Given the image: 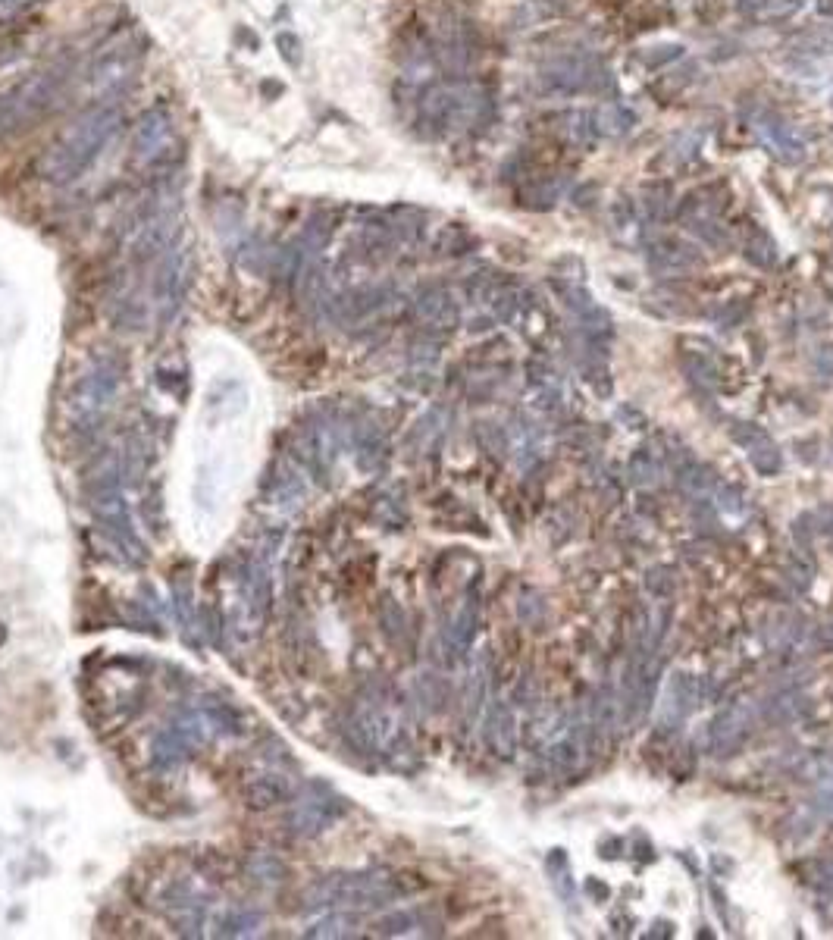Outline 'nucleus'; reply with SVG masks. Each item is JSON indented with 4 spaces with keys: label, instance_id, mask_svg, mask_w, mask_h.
<instances>
[{
    "label": "nucleus",
    "instance_id": "1",
    "mask_svg": "<svg viewBox=\"0 0 833 940\" xmlns=\"http://www.w3.org/2000/svg\"><path fill=\"white\" fill-rule=\"evenodd\" d=\"M123 123H126V116H123V107L116 104V98H101L98 104H91L85 113L76 116L73 126L54 141L51 151L41 157L38 163L41 176L54 185H66L79 179L116 138Z\"/></svg>",
    "mask_w": 833,
    "mask_h": 940
},
{
    "label": "nucleus",
    "instance_id": "2",
    "mask_svg": "<svg viewBox=\"0 0 833 940\" xmlns=\"http://www.w3.org/2000/svg\"><path fill=\"white\" fill-rule=\"evenodd\" d=\"M123 486H126L123 458H119V452H104L101 461L91 467V474L85 480L88 505L94 511V521H98L101 536L107 539V546L113 552H119V558H123L126 564L138 568V564L148 561V552H145V543H141L138 533H135Z\"/></svg>",
    "mask_w": 833,
    "mask_h": 940
},
{
    "label": "nucleus",
    "instance_id": "3",
    "mask_svg": "<svg viewBox=\"0 0 833 940\" xmlns=\"http://www.w3.org/2000/svg\"><path fill=\"white\" fill-rule=\"evenodd\" d=\"M404 887L392 872L370 868V872H342L317 878L301 893V912H326V909H379L398 900Z\"/></svg>",
    "mask_w": 833,
    "mask_h": 940
},
{
    "label": "nucleus",
    "instance_id": "4",
    "mask_svg": "<svg viewBox=\"0 0 833 940\" xmlns=\"http://www.w3.org/2000/svg\"><path fill=\"white\" fill-rule=\"evenodd\" d=\"M492 101L480 85L451 82V85H430L420 94L417 120L426 135H448L464 132L489 123Z\"/></svg>",
    "mask_w": 833,
    "mask_h": 940
},
{
    "label": "nucleus",
    "instance_id": "5",
    "mask_svg": "<svg viewBox=\"0 0 833 940\" xmlns=\"http://www.w3.org/2000/svg\"><path fill=\"white\" fill-rule=\"evenodd\" d=\"M66 66H44L29 79L0 91V141L32 129L41 116L51 110L66 85Z\"/></svg>",
    "mask_w": 833,
    "mask_h": 940
},
{
    "label": "nucleus",
    "instance_id": "6",
    "mask_svg": "<svg viewBox=\"0 0 833 940\" xmlns=\"http://www.w3.org/2000/svg\"><path fill=\"white\" fill-rule=\"evenodd\" d=\"M119 383H123V367L113 358H98L82 376L69 395V420L76 433H94L101 427L104 414L113 408Z\"/></svg>",
    "mask_w": 833,
    "mask_h": 940
},
{
    "label": "nucleus",
    "instance_id": "7",
    "mask_svg": "<svg viewBox=\"0 0 833 940\" xmlns=\"http://www.w3.org/2000/svg\"><path fill=\"white\" fill-rule=\"evenodd\" d=\"M348 812L345 796H339L329 784L323 781H307L301 790H295L292 796V809L285 815V825L295 837H320L323 831H329L336 821Z\"/></svg>",
    "mask_w": 833,
    "mask_h": 940
},
{
    "label": "nucleus",
    "instance_id": "8",
    "mask_svg": "<svg viewBox=\"0 0 833 940\" xmlns=\"http://www.w3.org/2000/svg\"><path fill=\"white\" fill-rule=\"evenodd\" d=\"M138 60H141V51L132 44V41H113L107 44L104 51L94 57L91 69H88V85L94 94H101V98H119V91H123L135 73H138Z\"/></svg>",
    "mask_w": 833,
    "mask_h": 940
},
{
    "label": "nucleus",
    "instance_id": "9",
    "mask_svg": "<svg viewBox=\"0 0 833 940\" xmlns=\"http://www.w3.org/2000/svg\"><path fill=\"white\" fill-rule=\"evenodd\" d=\"M173 113L166 107H151L141 113V120L132 129V157L141 167H166L170 163V148H173Z\"/></svg>",
    "mask_w": 833,
    "mask_h": 940
},
{
    "label": "nucleus",
    "instance_id": "10",
    "mask_svg": "<svg viewBox=\"0 0 833 940\" xmlns=\"http://www.w3.org/2000/svg\"><path fill=\"white\" fill-rule=\"evenodd\" d=\"M542 82L558 94H595L608 88V73L589 57H558L542 69Z\"/></svg>",
    "mask_w": 833,
    "mask_h": 940
},
{
    "label": "nucleus",
    "instance_id": "11",
    "mask_svg": "<svg viewBox=\"0 0 833 940\" xmlns=\"http://www.w3.org/2000/svg\"><path fill=\"white\" fill-rule=\"evenodd\" d=\"M188 257L179 245H170L157 261V273H154V304H157V317L160 323H170L179 311V304L185 298V282H188Z\"/></svg>",
    "mask_w": 833,
    "mask_h": 940
},
{
    "label": "nucleus",
    "instance_id": "12",
    "mask_svg": "<svg viewBox=\"0 0 833 940\" xmlns=\"http://www.w3.org/2000/svg\"><path fill=\"white\" fill-rule=\"evenodd\" d=\"M163 909L170 925L182 934V937H201L204 925H207V897L198 893V887L192 881H173L163 893Z\"/></svg>",
    "mask_w": 833,
    "mask_h": 940
},
{
    "label": "nucleus",
    "instance_id": "13",
    "mask_svg": "<svg viewBox=\"0 0 833 940\" xmlns=\"http://www.w3.org/2000/svg\"><path fill=\"white\" fill-rule=\"evenodd\" d=\"M755 727V712L749 702H736L730 709H724L718 718L708 724V734H705V743L714 756H733L736 749L746 743V737L752 734Z\"/></svg>",
    "mask_w": 833,
    "mask_h": 940
},
{
    "label": "nucleus",
    "instance_id": "14",
    "mask_svg": "<svg viewBox=\"0 0 833 940\" xmlns=\"http://www.w3.org/2000/svg\"><path fill=\"white\" fill-rule=\"evenodd\" d=\"M414 317L423 323V333L442 339L461 323V308L445 286H426L414 298Z\"/></svg>",
    "mask_w": 833,
    "mask_h": 940
},
{
    "label": "nucleus",
    "instance_id": "15",
    "mask_svg": "<svg viewBox=\"0 0 833 940\" xmlns=\"http://www.w3.org/2000/svg\"><path fill=\"white\" fill-rule=\"evenodd\" d=\"M295 765L285 762H267L264 771L254 774V778L245 784V799L251 809H270L279 806L285 799L295 796Z\"/></svg>",
    "mask_w": 833,
    "mask_h": 940
},
{
    "label": "nucleus",
    "instance_id": "16",
    "mask_svg": "<svg viewBox=\"0 0 833 940\" xmlns=\"http://www.w3.org/2000/svg\"><path fill=\"white\" fill-rule=\"evenodd\" d=\"M699 264H702V254L689 242L674 239V235H661L658 242L649 245V267L658 276H683L689 270H696Z\"/></svg>",
    "mask_w": 833,
    "mask_h": 940
},
{
    "label": "nucleus",
    "instance_id": "17",
    "mask_svg": "<svg viewBox=\"0 0 833 940\" xmlns=\"http://www.w3.org/2000/svg\"><path fill=\"white\" fill-rule=\"evenodd\" d=\"M755 132H758V138L771 148V154H774L777 160H783V163H799V160L805 157V141H802V135H799L787 120H783V116H777V113H761L758 123H755Z\"/></svg>",
    "mask_w": 833,
    "mask_h": 940
},
{
    "label": "nucleus",
    "instance_id": "18",
    "mask_svg": "<svg viewBox=\"0 0 833 940\" xmlns=\"http://www.w3.org/2000/svg\"><path fill=\"white\" fill-rule=\"evenodd\" d=\"M483 737L489 743V749L495 756H514L517 749V724H514V712L511 705L502 702V699H492L489 709H486V718H483Z\"/></svg>",
    "mask_w": 833,
    "mask_h": 940
},
{
    "label": "nucleus",
    "instance_id": "19",
    "mask_svg": "<svg viewBox=\"0 0 833 940\" xmlns=\"http://www.w3.org/2000/svg\"><path fill=\"white\" fill-rule=\"evenodd\" d=\"M696 705V680L686 671H674L668 687H664V702H661V721L668 727H677L686 721V715Z\"/></svg>",
    "mask_w": 833,
    "mask_h": 940
},
{
    "label": "nucleus",
    "instance_id": "20",
    "mask_svg": "<svg viewBox=\"0 0 833 940\" xmlns=\"http://www.w3.org/2000/svg\"><path fill=\"white\" fill-rule=\"evenodd\" d=\"M505 433H508L511 458L520 467H530L539 458V452H542V433L536 427V420L527 417V414H514V420L505 427Z\"/></svg>",
    "mask_w": 833,
    "mask_h": 940
},
{
    "label": "nucleus",
    "instance_id": "21",
    "mask_svg": "<svg viewBox=\"0 0 833 940\" xmlns=\"http://www.w3.org/2000/svg\"><path fill=\"white\" fill-rule=\"evenodd\" d=\"M476 627H480V605H476V596L470 593V596L464 599V605L458 608L455 621L445 627V649H448L451 658H461V655L473 646Z\"/></svg>",
    "mask_w": 833,
    "mask_h": 940
},
{
    "label": "nucleus",
    "instance_id": "22",
    "mask_svg": "<svg viewBox=\"0 0 833 940\" xmlns=\"http://www.w3.org/2000/svg\"><path fill=\"white\" fill-rule=\"evenodd\" d=\"M270 499L279 508H298L304 499V477L298 464H279L270 480Z\"/></svg>",
    "mask_w": 833,
    "mask_h": 940
},
{
    "label": "nucleus",
    "instance_id": "23",
    "mask_svg": "<svg viewBox=\"0 0 833 940\" xmlns=\"http://www.w3.org/2000/svg\"><path fill=\"white\" fill-rule=\"evenodd\" d=\"M245 875L257 887H276L285 881V875H289V865H285L282 856L273 850H254L245 859Z\"/></svg>",
    "mask_w": 833,
    "mask_h": 940
},
{
    "label": "nucleus",
    "instance_id": "24",
    "mask_svg": "<svg viewBox=\"0 0 833 940\" xmlns=\"http://www.w3.org/2000/svg\"><path fill=\"white\" fill-rule=\"evenodd\" d=\"M264 928V915L254 906H229L217 919V937H254Z\"/></svg>",
    "mask_w": 833,
    "mask_h": 940
},
{
    "label": "nucleus",
    "instance_id": "25",
    "mask_svg": "<svg viewBox=\"0 0 833 940\" xmlns=\"http://www.w3.org/2000/svg\"><path fill=\"white\" fill-rule=\"evenodd\" d=\"M677 470V483L680 489L686 492L689 499H705L711 492H718V477H714V470L696 458H689L686 464L674 467Z\"/></svg>",
    "mask_w": 833,
    "mask_h": 940
},
{
    "label": "nucleus",
    "instance_id": "26",
    "mask_svg": "<svg viewBox=\"0 0 833 940\" xmlns=\"http://www.w3.org/2000/svg\"><path fill=\"white\" fill-rule=\"evenodd\" d=\"M633 123H636V113L627 110L624 104H614V101L602 104L599 110L592 113V129H595V135L621 138V135H627V132L633 129Z\"/></svg>",
    "mask_w": 833,
    "mask_h": 940
},
{
    "label": "nucleus",
    "instance_id": "27",
    "mask_svg": "<svg viewBox=\"0 0 833 940\" xmlns=\"http://www.w3.org/2000/svg\"><path fill=\"white\" fill-rule=\"evenodd\" d=\"M749 464L758 470L761 477H777L780 474V467H783V455H780V449H777V442L765 433L758 442H752L749 445Z\"/></svg>",
    "mask_w": 833,
    "mask_h": 940
},
{
    "label": "nucleus",
    "instance_id": "28",
    "mask_svg": "<svg viewBox=\"0 0 833 940\" xmlns=\"http://www.w3.org/2000/svg\"><path fill=\"white\" fill-rule=\"evenodd\" d=\"M420 928H426V919H423L420 909H401V912L383 915V919L376 922V934H386V937L423 934Z\"/></svg>",
    "mask_w": 833,
    "mask_h": 940
},
{
    "label": "nucleus",
    "instance_id": "29",
    "mask_svg": "<svg viewBox=\"0 0 833 940\" xmlns=\"http://www.w3.org/2000/svg\"><path fill=\"white\" fill-rule=\"evenodd\" d=\"M354 934H357V919L342 909H329V915H323L314 928L304 931V937H311V940H317V937H326V940L329 937H354Z\"/></svg>",
    "mask_w": 833,
    "mask_h": 940
},
{
    "label": "nucleus",
    "instance_id": "30",
    "mask_svg": "<svg viewBox=\"0 0 833 940\" xmlns=\"http://www.w3.org/2000/svg\"><path fill=\"white\" fill-rule=\"evenodd\" d=\"M561 195V185L555 179H530L527 185L520 188V204L523 207H533V210H549Z\"/></svg>",
    "mask_w": 833,
    "mask_h": 940
},
{
    "label": "nucleus",
    "instance_id": "31",
    "mask_svg": "<svg viewBox=\"0 0 833 940\" xmlns=\"http://www.w3.org/2000/svg\"><path fill=\"white\" fill-rule=\"evenodd\" d=\"M740 10H746L749 16L758 19H787L793 16L805 0H736Z\"/></svg>",
    "mask_w": 833,
    "mask_h": 940
},
{
    "label": "nucleus",
    "instance_id": "32",
    "mask_svg": "<svg viewBox=\"0 0 833 940\" xmlns=\"http://www.w3.org/2000/svg\"><path fill=\"white\" fill-rule=\"evenodd\" d=\"M608 220H611V232L614 235H636L639 232V214L636 204L627 195H617L608 207Z\"/></svg>",
    "mask_w": 833,
    "mask_h": 940
},
{
    "label": "nucleus",
    "instance_id": "33",
    "mask_svg": "<svg viewBox=\"0 0 833 940\" xmlns=\"http://www.w3.org/2000/svg\"><path fill=\"white\" fill-rule=\"evenodd\" d=\"M746 261L755 264L758 270H771V267L777 264V242L771 239L765 229H758V232L749 235V242H746Z\"/></svg>",
    "mask_w": 833,
    "mask_h": 940
},
{
    "label": "nucleus",
    "instance_id": "34",
    "mask_svg": "<svg viewBox=\"0 0 833 940\" xmlns=\"http://www.w3.org/2000/svg\"><path fill=\"white\" fill-rule=\"evenodd\" d=\"M627 474H630L633 486H649L661 477V461L655 458L652 449H636L630 464H627Z\"/></svg>",
    "mask_w": 833,
    "mask_h": 940
},
{
    "label": "nucleus",
    "instance_id": "35",
    "mask_svg": "<svg viewBox=\"0 0 833 940\" xmlns=\"http://www.w3.org/2000/svg\"><path fill=\"white\" fill-rule=\"evenodd\" d=\"M379 624H383L389 643H401L404 633H408V618H404V611L395 599H383V605H379Z\"/></svg>",
    "mask_w": 833,
    "mask_h": 940
},
{
    "label": "nucleus",
    "instance_id": "36",
    "mask_svg": "<svg viewBox=\"0 0 833 940\" xmlns=\"http://www.w3.org/2000/svg\"><path fill=\"white\" fill-rule=\"evenodd\" d=\"M642 201H646V210H649L652 220H668L671 207H674V192H671L668 182H652L646 188V195H642Z\"/></svg>",
    "mask_w": 833,
    "mask_h": 940
},
{
    "label": "nucleus",
    "instance_id": "37",
    "mask_svg": "<svg viewBox=\"0 0 833 940\" xmlns=\"http://www.w3.org/2000/svg\"><path fill=\"white\" fill-rule=\"evenodd\" d=\"M680 364H683V370H686V376L693 383H699V386H718V370H714V364L705 358V355H696V351H686V355L680 358Z\"/></svg>",
    "mask_w": 833,
    "mask_h": 940
},
{
    "label": "nucleus",
    "instance_id": "38",
    "mask_svg": "<svg viewBox=\"0 0 833 940\" xmlns=\"http://www.w3.org/2000/svg\"><path fill=\"white\" fill-rule=\"evenodd\" d=\"M442 433H445L442 408H433L430 414H426V417L417 423V430H414V442L420 445L423 452H430V449H436V445H439Z\"/></svg>",
    "mask_w": 833,
    "mask_h": 940
},
{
    "label": "nucleus",
    "instance_id": "39",
    "mask_svg": "<svg viewBox=\"0 0 833 940\" xmlns=\"http://www.w3.org/2000/svg\"><path fill=\"white\" fill-rule=\"evenodd\" d=\"M476 436H480V442L486 445V449H489L495 458L511 455V449H508V433H505V427H498V423H492V420L476 423Z\"/></svg>",
    "mask_w": 833,
    "mask_h": 940
},
{
    "label": "nucleus",
    "instance_id": "40",
    "mask_svg": "<svg viewBox=\"0 0 833 940\" xmlns=\"http://www.w3.org/2000/svg\"><path fill=\"white\" fill-rule=\"evenodd\" d=\"M583 380H586V386L599 395V398H608L611 395V373H608V367L602 364V361H592V364H586L583 367Z\"/></svg>",
    "mask_w": 833,
    "mask_h": 940
},
{
    "label": "nucleus",
    "instance_id": "41",
    "mask_svg": "<svg viewBox=\"0 0 833 940\" xmlns=\"http://www.w3.org/2000/svg\"><path fill=\"white\" fill-rule=\"evenodd\" d=\"M680 57H683V47H680V44H658V47H649V51L639 54V60L646 63L649 69L668 66V63H674V60H680Z\"/></svg>",
    "mask_w": 833,
    "mask_h": 940
},
{
    "label": "nucleus",
    "instance_id": "42",
    "mask_svg": "<svg viewBox=\"0 0 833 940\" xmlns=\"http://www.w3.org/2000/svg\"><path fill=\"white\" fill-rule=\"evenodd\" d=\"M420 699L430 705L433 712L442 709V702H445V684H442L439 674H423V677H420Z\"/></svg>",
    "mask_w": 833,
    "mask_h": 940
},
{
    "label": "nucleus",
    "instance_id": "43",
    "mask_svg": "<svg viewBox=\"0 0 833 940\" xmlns=\"http://www.w3.org/2000/svg\"><path fill=\"white\" fill-rule=\"evenodd\" d=\"M520 618L527 621L530 627H539L545 621V602H542L539 593L523 590V596H520Z\"/></svg>",
    "mask_w": 833,
    "mask_h": 940
},
{
    "label": "nucleus",
    "instance_id": "44",
    "mask_svg": "<svg viewBox=\"0 0 833 940\" xmlns=\"http://www.w3.org/2000/svg\"><path fill=\"white\" fill-rule=\"evenodd\" d=\"M646 586H649L652 596L668 599V596L677 590V580H674V574H671L668 568H652V571L646 574Z\"/></svg>",
    "mask_w": 833,
    "mask_h": 940
},
{
    "label": "nucleus",
    "instance_id": "45",
    "mask_svg": "<svg viewBox=\"0 0 833 940\" xmlns=\"http://www.w3.org/2000/svg\"><path fill=\"white\" fill-rule=\"evenodd\" d=\"M761 436H765V430L758 427V423H749V420H736V423H730V439L736 442V445H743V449H749L752 442H758Z\"/></svg>",
    "mask_w": 833,
    "mask_h": 940
},
{
    "label": "nucleus",
    "instance_id": "46",
    "mask_svg": "<svg viewBox=\"0 0 833 940\" xmlns=\"http://www.w3.org/2000/svg\"><path fill=\"white\" fill-rule=\"evenodd\" d=\"M276 47H279L282 60L289 63V66H298V63H301V41H298L292 32H279V35H276Z\"/></svg>",
    "mask_w": 833,
    "mask_h": 940
},
{
    "label": "nucleus",
    "instance_id": "47",
    "mask_svg": "<svg viewBox=\"0 0 833 940\" xmlns=\"http://www.w3.org/2000/svg\"><path fill=\"white\" fill-rule=\"evenodd\" d=\"M718 508L724 511V514H743V492L740 489H733V486H718Z\"/></svg>",
    "mask_w": 833,
    "mask_h": 940
},
{
    "label": "nucleus",
    "instance_id": "48",
    "mask_svg": "<svg viewBox=\"0 0 833 940\" xmlns=\"http://www.w3.org/2000/svg\"><path fill=\"white\" fill-rule=\"evenodd\" d=\"M536 699H539V690H536V680L530 674L520 677V684L514 690V702L523 705V709H536Z\"/></svg>",
    "mask_w": 833,
    "mask_h": 940
},
{
    "label": "nucleus",
    "instance_id": "49",
    "mask_svg": "<svg viewBox=\"0 0 833 940\" xmlns=\"http://www.w3.org/2000/svg\"><path fill=\"white\" fill-rule=\"evenodd\" d=\"M617 420H624L630 430H642V427H646V414L636 411V408H630V405L617 408Z\"/></svg>",
    "mask_w": 833,
    "mask_h": 940
},
{
    "label": "nucleus",
    "instance_id": "50",
    "mask_svg": "<svg viewBox=\"0 0 833 940\" xmlns=\"http://www.w3.org/2000/svg\"><path fill=\"white\" fill-rule=\"evenodd\" d=\"M708 862H711L714 875H718V878H724V875H733V872H736V862H733V859H727V856H721V853H714Z\"/></svg>",
    "mask_w": 833,
    "mask_h": 940
},
{
    "label": "nucleus",
    "instance_id": "51",
    "mask_svg": "<svg viewBox=\"0 0 833 940\" xmlns=\"http://www.w3.org/2000/svg\"><path fill=\"white\" fill-rule=\"evenodd\" d=\"M815 367H818V373H821V380H830V376H833V351H830V348L821 351L818 361H815Z\"/></svg>",
    "mask_w": 833,
    "mask_h": 940
},
{
    "label": "nucleus",
    "instance_id": "52",
    "mask_svg": "<svg viewBox=\"0 0 833 940\" xmlns=\"http://www.w3.org/2000/svg\"><path fill=\"white\" fill-rule=\"evenodd\" d=\"M32 4H38V0H0V16L19 13V10H26V7H32Z\"/></svg>",
    "mask_w": 833,
    "mask_h": 940
},
{
    "label": "nucleus",
    "instance_id": "53",
    "mask_svg": "<svg viewBox=\"0 0 833 940\" xmlns=\"http://www.w3.org/2000/svg\"><path fill=\"white\" fill-rule=\"evenodd\" d=\"M586 890L592 893L595 900H602V903H605V900L611 897V890H608L605 884H599V881H595V878H586Z\"/></svg>",
    "mask_w": 833,
    "mask_h": 940
},
{
    "label": "nucleus",
    "instance_id": "54",
    "mask_svg": "<svg viewBox=\"0 0 833 940\" xmlns=\"http://www.w3.org/2000/svg\"><path fill=\"white\" fill-rule=\"evenodd\" d=\"M711 897H714V906H718V912H721V919L730 922V919H727V897H724V890H721V887H711Z\"/></svg>",
    "mask_w": 833,
    "mask_h": 940
},
{
    "label": "nucleus",
    "instance_id": "55",
    "mask_svg": "<svg viewBox=\"0 0 833 940\" xmlns=\"http://www.w3.org/2000/svg\"><path fill=\"white\" fill-rule=\"evenodd\" d=\"M0 643H4V630H0Z\"/></svg>",
    "mask_w": 833,
    "mask_h": 940
}]
</instances>
